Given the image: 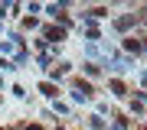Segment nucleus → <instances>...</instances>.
<instances>
[{
    "mask_svg": "<svg viewBox=\"0 0 147 130\" xmlns=\"http://www.w3.org/2000/svg\"><path fill=\"white\" fill-rule=\"evenodd\" d=\"M46 36H49V39H62V36H65V29H56V26H49Z\"/></svg>",
    "mask_w": 147,
    "mask_h": 130,
    "instance_id": "1",
    "label": "nucleus"
}]
</instances>
